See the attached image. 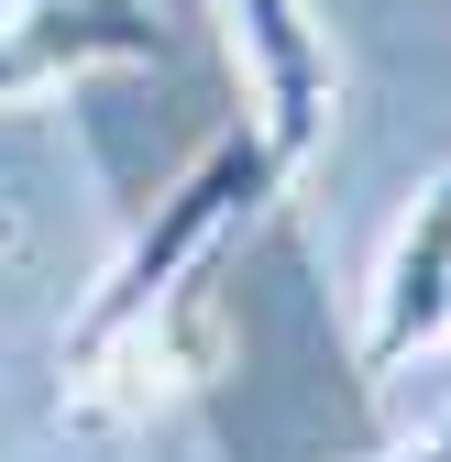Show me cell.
Instances as JSON below:
<instances>
[{"label": "cell", "mask_w": 451, "mask_h": 462, "mask_svg": "<svg viewBox=\"0 0 451 462\" xmlns=\"http://www.w3.org/2000/svg\"><path fill=\"white\" fill-rule=\"evenodd\" d=\"M275 188H287V165H275V143H264L253 122H243V133H220V143H209V154L188 165V177H177V188L154 199V220L133 231V254L110 264V275H99V298L78 309L67 353H78V364H99L110 341L154 330L165 309L188 298V264H198V254H209V243H220L232 220H253V209H264Z\"/></svg>", "instance_id": "obj_1"}, {"label": "cell", "mask_w": 451, "mask_h": 462, "mask_svg": "<svg viewBox=\"0 0 451 462\" xmlns=\"http://www.w3.org/2000/svg\"><path fill=\"white\" fill-rule=\"evenodd\" d=\"M232 44H243V78H253V133L275 143V165H308L330 133V99H342L319 12L308 0H232Z\"/></svg>", "instance_id": "obj_2"}, {"label": "cell", "mask_w": 451, "mask_h": 462, "mask_svg": "<svg viewBox=\"0 0 451 462\" xmlns=\"http://www.w3.org/2000/svg\"><path fill=\"white\" fill-rule=\"evenodd\" d=\"M143 55H165V33L133 0H0V99L88 67H143Z\"/></svg>", "instance_id": "obj_3"}, {"label": "cell", "mask_w": 451, "mask_h": 462, "mask_svg": "<svg viewBox=\"0 0 451 462\" xmlns=\"http://www.w3.org/2000/svg\"><path fill=\"white\" fill-rule=\"evenodd\" d=\"M451 330V177L419 188V209L397 220L385 243V275H374V330H364V374H397L419 341Z\"/></svg>", "instance_id": "obj_4"}, {"label": "cell", "mask_w": 451, "mask_h": 462, "mask_svg": "<svg viewBox=\"0 0 451 462\" xmlns=\"http://www.w3.org/2000/svg\"><path fill=\"white\" fill-rule=\"evenodd\" d=\"M419 462H451V430H440V440H429V451H419Z\"/></svg>", "instance_id": "obj_5"}]
</instances>
